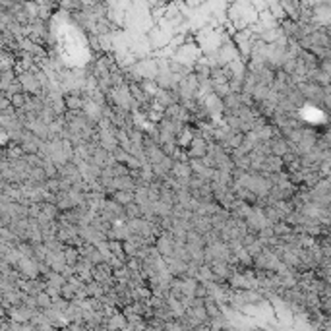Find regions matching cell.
Segmentation results:
<instances>
[{
    "label": "cell",
    "instance_id": "obj_1",
    "mask_svg": "<svg viewBox=\"0 0 331 331\" xmlns=\"http://www.w3.org/2000/svg\"><path fill=\"white\" fill-rule=\"evenodd\" d=\"M87 99H89V97H80L78 91H72V95H68V97L64 99V103H66V109H68V111H82V109L85 107Z\"/></svg>",
    "mask_w": 331,
    "mask_h": 331
},
{
    "label": "cell",
    "instance_id": "obj_2",
    "mask_svg": "<svg viewBox=\"0 0 331 331\" xmlns=\"http://www.w3.org/2000/svg\"><path fill=\"white\" fill-rule=\"evenodd\" d=\"M111 199L120 205H128L130 201H134V190H115L111 192Z\"/></svg>",
    "mask_w": 331,
    "mask_h": 331
},
{
    "label": "cell",
    "instance_id": "obj_3",
    "mask_svg": "<svg viewBox=\"0 0 331 331\" xmlns=\"http://www.w3.org/2000/svg\"><path fill=\"white\" fill-rule=\"evenodd\" d=\"M78 260H80V254H78V250H76V248H68V250H66V262L74 265Z\"/></svg>",
    "mask_w": 331,
    "mask_h": 331
}]
</instances>
